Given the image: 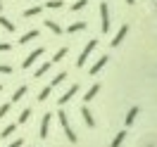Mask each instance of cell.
<instances>
[{
  "label": "cell",
  "mask_w": 157,
  "mask_h": 147,
  "mask_svg": "<svg viewBox=\"0 0 157 147\" xmlns=\"http://www.w3.org/2000/svg\"><path fill=\"white\" fill-rule=\"evenodd\" d=\"M10 109H12V105H10V102L0 105V119H2V116H7V112H10Z\"/></svg>",
  "instance_id": "4316f807"
},
{
  "label": "cell",
  "mask_w": 157,
  "mask_h": 147,
  "mask_svg": "<svg viewBox=\"0 0 157 147\" xmlns=\"http://www.w3.org/2000/svg\"><path fill=\"white\" fill-rule=\"evenodd\" d=\"M86 26H88L86 21H74V24H71V26L67 29V33H78V31H83Z\"/></svg>",
  "instance_id": "2e32d148"
},
{
  "label": "cell",
  "mask_w": 157,
  "mask_h": 147,
  "mask_svg": "<svg viewBox=\"0 0 157 147\" xmlns=\"http://www.w3.org/2000/svg\"><path fill=\"white\" fill-rule=\"evenodd\" d=\"M67 79V71H59L57 76H55V79H52V83H50V88H55V86H59V83H62V81Z\"/></svg>",
  "instance_id": "d4e9b609"
},
{
  "label": "cell",
  "mask_w": 157,
  "mask_h": 147,
  "mask_svg": "<svg viewBox=\"0 0 157 147\" xmlns=\"http://www.w3.org/2000/svg\"><path fill=\"white\" fill-rule=\"evenodd\" d=\"M21 145H24V140H21V138H19V140H12V142H10V145H7V147H21Z\"/></svg>",
  "instance_id": "f546056e"
},
{
  "label": "cell",
  "mask_w": 157,
  "mask_h": 147,
  "mask_svg": "<svg viewBox=\"0 0 157 147\" xmlns=\"http://www.w3.org/2000/svg\"><path fill=\"white\" fill-rule=\"evenodd\" d=\"M76 93H78V86H76V83H74V86H69V90H67V93H64V95H62V97L57 100V102H59V105H67V102H69V100H71V97H74Z\"/></svg>",
  "instance_id": "ba28073f"
},
{
  "label": "cell",
  "mask_w": 157,
  "mask_h": 147,
  "mask_svg": "<svg viewBox=\"0 0 157 147\" xmlns=\"http://www.w3.org/2000/svg\"><path fill=\"white\" fill-rule=\"evenodd\" d=\"M67 52H69L67 48H59L57 52H55V57L50 59V64H55V62H62V59H64V55H67Z\"/></svg>",
  "instance_id": "ffe728a7"
},
{
  "label": "cell",
  "mask_w": 157,
  "mask_h": 147,
  "mask_svg": "<svg viewBox=\"0 0 157 147\" xmlns=\"http://www.w3.org/2000/svg\"><path fill=\"white\" fill-rule=\"evenodd\" d=\"M81 116H83V121H86V126L88 128H95V119H93V114H90V109L83 105L81 107Z\"/></svg>",
  "instance_id": "9c48e42d"
},
{
  "label": "cell",
  "mask_w": 157,
  "mask_h": 147,
  "mask_svg": "<svg viewBox=\"0 0 157 147\" xmlns=\"http://www.w3.org/2000/svg\"><path fill=\"white\" fill-rule=\"evenodd\" d=\"M0 26H2L5 31H10V33H12L14 29H17V26H14V21H10L7 17H2V14H0Z\"/></svg>",
  "instance_id": "9a60e30c"
},
{
  "label": "cell",
  "mask_w": 157,
  "mask_h": 147,
  "mask_svg": "<svg viewBox=\"0 0 157 147\" xmlns=\"http://www.w3.org/2000/svg\"><path fill=\"white\" fill-rule=\"evenodd\" d=\"M0 90H2V86H0Z\"/></svg>",
  "instance_id": "d6a6232c"
},
{
  "label": "cell",
  "mask_w": 157,
  "mask_h": 147,
  "mask_svg": "<svg viewBox=\"0 0 157 147\" xmlns=\"http://www.w3.org/2000/svg\"><path fill=\"white\" fill-rule=\"evenodd\" d=\"M95 48H98V40H88V43H86V48L81 50V55H78V59H76V67H78V69L86 67V59L90 57V52H93Z\"/></svg>",
  "instance_id": "6da1fadb"
},
{
  "label": "cell",
  "mask_w": 157,
  "mask_h": 147,
  "mask_svg": "<svg viewBox=\"0 0 157 147\" xmlns=\"http://www.w3.org/2000/svg\"><path fill=\"white\" fill-rule=\"evenodd\" d=\"M50 93H52V88H50V86H45V88L38 93V102H45V100L50 97Z\"/></svg>",
  "instance_id": "cb8c5ba5"
},
{
  "label": "cell",
  "mask_w": 157,
  "mask_h": 147,
  "mask_svg": "<svg viewBox=\"0 0 157 147\" xmlns=\"http://www.w3.org/2000/svg\"><path fill=\"white\" fill-rule=\"evenodd\" d=\"M26 90H29V88H26V86H19V88L14 90V95H12V100H10V105H14V102H19V100L24 97V95H26Z\"/></svg>",
  "instance_id": "5bb4252c"
},
{
  "label": "cell",
  "mask_w": 157,
  "mask_h": 147,
  "mask_svg": "<svg viewBox=\"0 0 157 147\" xmlns=\"http://www.w3.org/2000/svg\"><path fill=\"white\" fill-rule=\"evenodd\" d=\"M50 67H52L50 62H45V64H40V67L36 69V79H40V76H45V74L50 71Z\"/></svg>",
  "instance_id": "d6986e66"
},
{
  "label": "cell",
  "mask_w": 157,
  "mask_h": 147,
  "mask_svg": "<svg viewBox=\"0 0 157 147\" xmlns=\"http://www.w3.org/2000/svg\"><path fill=\"white\" fill-rule=\"evenodd\" d=\"M0 74H7V76H10V74H12V67H10V64H0Z\"/></svg>",
  "instance_id": "83f0119b"
},
{
  "label": "cell",
  "mask_w": 157,
  "mask_h": 147,
  "mask_svg": "<svg viewBox=\"0 0 157 147\" xmlns=\"http://www.w3.org/2000/svg\"><path fill=\"white\" fill-rule=\"evenodd\" d=\"M0 12H2V2H0Z\"/></svg>",
  "instance_id": "1f68e13d"
},
{
  "label": "cell",
  "mask_w": 157,
  "mask_h": 147,
  "mask_svg": "<svg viewBox=\"0 0 157 147\" xmlns=\"http://www.w3.org/2000/svg\"><path fill=\"white\" fill-rule=\"evenodd\" d=\"M29 147H33V145H29Z\"/></svg>",
  "instance_id": "836d02e7"
},
{
  "label": "cell",
  "mask_w": 157,
  "mask_h": 147,
  "mask_svg": "<svg viewBox=\"0 0 157 147\" xmlns=\"http://www.w3.org/2000/svg\"><path fill=\"white\" fill-rule=\"evenodd\" d=\"M40 55H43V48H36V50H33V52L29 55V57H24V62H21V69L33 67V64H36V59H38Z\"/></svg>",
  "instance_id": "8992f818"
},
{
  "label": "cell",
  "mask_w": 157,
  "mask_h": 147,
  "mask_svg": "<svg viewBox=\"0 0 157 147\" xmlns=\"http://www.w3.org/2000/svg\"><path fill=\"white\" fill-rule=\"evenodd\" d=\"M138 112H140V109H138V107H131V109H128V112H126V119H124V126H131V123L136 121Z\"/></svg>",
  "instance_id": "7c38bea8"
},
{
  "label": "cell",
  "mask_w": 157,
  "mask_h": 147,
  "mask_svg": "<svg viewBox=\"0 0 157 147\" xmlns=\"http://www.w3.org/2000/svg\"><path fill=\"white\" fill-rule=\"evenodd\" d=\"M124 140H126V130H119L117 135H114V140H112V145H109V147H121Z\"/></svg>",
  "instance_id": "e0dca14e"
},
{
  "label": "cell",
  "mask_w": 157,
  "mask_h": 147,
  "mask_svg": "<svg viewBox=\"0 0 157 147\" xmlns=\"http://www.w3.org/2000/svg\"><path fill=\"white\" fill-rule=\"evenodd\" d=\"M57 116H59V123H62V128H64V133H67V138H69V142H76V133L71 130V123H69V119H67V112L59 109Z\"/></svg>",
  "instance_id": "7a4b0ae2"
},
{
  "label": "cell",
  "mask_w": 157,
  "mask_h": 147,
  "mask_svg": "<svg viewBox=\"0 0 157 147\" xmlns=\"http://www.w3.org/2000/svg\"><path fill=\"white\" fill-rule=\"evenodd\" d=\"M98 93H100V83H95V86H90V88L86 90V95H83V105H86V102H90V100L95 97Z\"/></svg>",
  "instance_id": "30bf717a"
},
{
  "label": "cell",
  "mask_w": 157,
  "mask_h": 147,
  "mask_svg": "<svg viewBox=\"0 0 157 147\" xmlns=\"http://www.w3.org/2000/svg\"><path fill=\"white\" fill-rule=\"evenodd\" d=\"M14 130H17V123H10V126H5V128H2L0 138H2V140H7V138H10L12 133H14Z\"/></svg>",
  "instance_id": "ac0fdd59"
},
{
  "label": "cell",
  "mask_w": 157,
  "mask_h": 147,
  "mask_svg": "<svg viewBox=\"0 0 157 147\" xmlns=\"http://www.w3.org/2000/svg\"><path fill=\"white\" fill-rule=\"evenodd\" d=\"M124 2H126V5H133V2H136V0H124Z\"/></svg>",
  "instance_id": "4dcf8cb0"
},
{
  "label": "cell",
  "mask_w": 157,
  "mask_h": 147,
  "mask_svg": "<svg viewBox=\"0 0 157 147\" xmlns=\"http://www.w3.org/2000/svg\"><path fill=\"white\" fill-rule=\"evenodd\" d=\"M126 33H128V24H121V26H119V31H117V36L112 38V43H109V45H112V48H119V45H121V40L126 38Z\"/></svg>",
  "instance_id": "5b68a950"
},
{
  "label": "cell",
  "mask_w": 157,
  "mask_h": 147,
  "mask_svg": "<svg viewBox=\"0 0 157 147\" xmlns=\"http://www.w3.org/2000/svg\"><path fill=\"white\" fill-rule=\"evenodd\" d=\"M40 10H43L40 5H33L29 10H24V17H26V19H29V17H36V14H40Z\"/></svg>",
  "instance_id": "44dd1931"
},
{
  "label": "cell",
  "mask_w": 157,
  "mask_h": 147,
  "mask_svg": "<svg viewBox=\"0 0 157 147\" xmlns=\"http://www.w3.org/2000/svg\"><path fill=\"white\" fill-rule=\"evenodd\" d=\"M107 62H109V57H107V55H102V57H100L98 62H95V64H93V67L88 69V74H90V76H98V74H100V69L105 67Z\"/></svg>",
  "instance_id": "52a82bcc"
},
{
  "label": "cell",
  "mask_w": 157,
  "mask_h": 147,
  "mask_svg": "<svg viewBox=\"0 0 157 147\" xmlns=\"http://www.w3.org/2000/svg\"><path fill=\"white\" fill-rule=\"evenodd\" d=\"M31 114H33V109H31V107L21 109V114H19V123H26V121L31 119Z\"/></svg>",
  "instance_id": "7402d4cb"
},
{
  "label": "cell",
  "mask_w": 157,
  "mask_h": 147,
  "mask_svg": "<svg viewBox=\"0 0 157 147\" xmlns=\"http://www.w3.org/2000/svg\"><path fill=\"white\" fill-rule=\"evenodd\" d=\"M86 5H88V0H76V2L71 5V10H74V12H78V10H83Z\"/></svg>",
  "instance_id": "484cf974"
},
{
  "label": "cell",
  "mask_w": 157,
  "mask_h": 147,
  "mask_svg": "<svg viewBox=\"0 0 157 147\" xmlns=\"http://www.w3.org/2000/svg\"><path fill=\"white\" fill-rule=\"evenodd\" d=\"M50 121H52V114L50 112H45L43 114V119H40V140H48V133H50Z\"/></svg>",
  "instance_id": "277c9868"
},
{
  "label": "cell",
  "mask_w": 157,
  "mask_h": 147,
  "mask_svg": "<svg viewBox=\"0 0 157 147\" xmlns=\"http://www.w3.org/2000/svg\"><path fill=\"white\" fill-rule=\"evenodd\" d=\"M36 38H38V31H36V29H31V31H26V33H24V36L19 38V45H26L29 40H36Z\"/></svg>",
  "instance_id": "8fae6325"
},
{
  "label": "cell",
  "mask_w": 157,
  "mask_h": 147,
  "mask_svg": "<svg viewBox=\"0 0 157 147\" xmlns=\"http://www.w3.org/2000/svg\"><path fill=\"white\" fill-rule=\"evenodd\" d=\"M45 29H48V31H52L55 36H59V33H62V26H59V24H57L55 19H45Z\"/></svg>",
  "instance_id": "4fadbf2b"
},
{
  "label": "cell",
  "mask_w": 157,
  "mask_h": 147,
  "mask_svg": "<svg viewBox=\"0 0 157 147\" xmlns=\"http://www.w3.org/2000/svg\"><path fill=\"white\" fill-rule=\"evenodd\" d=\"M109 26H112V21H109V7H107V2H100V29H102V33H107Z\"/></svg>",
  "instance_id": "3957f363"
},
{
  "label": "cell",
  "mask_w": 157,
  "mask_h": 147,
  "mask_svg": "<svg viewBox=\"0 0 157 147\" xmlns=\"http://www.w3.org/2000/svg\"><path fill=\"white\" fill-rule=\"evenodd\" d=\"M10 50H12L10 43H0V52H10Z\"/></svg>",
  "instance_id": "f1b7e54d"
},
{
  "label": "cell",
  "mask_w": 157,
  "mask_h": 147,
  "mask_svg": "<svg viewBox=\"0 0 157 147\" xmlns=\"http://www.w3.org/2000/svg\"><path fill=\"white\" fill-rule=\"evenodd\" d=\"M45 5H48V10H59V7H64V0H48Z\"/></svg>",
  "instance_id": "603a6c76"
}]
</instances>
